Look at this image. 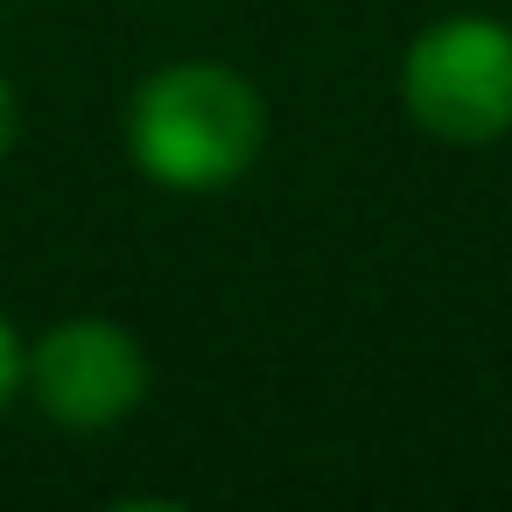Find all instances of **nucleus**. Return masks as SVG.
Returning <instances> with one entry per match:
<instances>
[{
	"label": "nucleus",
	"mask_w": 512,
	"mask_h": 512,
	"mask_svg": "<svg viewBox=\"0 0 512 512\" xmlns=\"http://www.w3.org/2000/svg\"><path fill=\"white\" fill-rule=\"evenodd\" d=\"M267 148V99L218 57L162 64L127 99V162L176 197H218L253 176Z\"/></svg>",
	"instance_id": "1"
},
{
	"label": "nucleus",
	"mask_w": 512,
	"mask_h": 512,
	"mask_svg": "<svg viewBox=\"0 0 512 512\" xmlns=\"http://www.w3.org/2000/svg\"><path fill=\"white\" fill-rule=\"evenodd\" d=\"M400 113L449 148H491L512 134V22L442 15L400 57Z\"/></svg>",
	"instance_id": "2"
},
{
	"label": "nucleus",
	"mask_w": 512,
	"mask_h": 512,
	"mask_svg": "<svg viewBox=\"0 0 512 512\" xmlns=\"http://www.w3.org/2000/svg\"><path fill=\"white\" fill-rule=\"evenodd\" d=\"M148 351L113 316H64L29 337L22 400L64 435H106L148 400Z\"/></svg>",
	"instance_id": "3"
},
{
	"label": "nucleus",
	"mask_w": 512,
	"mask_h": 512,
	"mask_svg": "<svg viewBox=\"0 0 512 512\" xmlns=\"http://www.w3.org/2000/svg\"><path fill=\"white\" fill-rule=\"evenodd\" d=\"M22 365H29V337L15 330L8 309H0V414L22 400Z\"/></svg>",
	"instance_id": "4"
},
{
	"label": "nucleus",
	"mask_w": 512,
	"mask_h": 512,
	"mask_svg": "<svg viewBox=\"0 0 512 512\" xmlns=\"http://www.w3.org/2000/svg\"><path fill=\"white\" fill-rule=\"evenodd\" d=\"M15 141H22V92L8 85V71H0V162L15 155Z\"/></svg>",
	"instance_id": "5"
}]
</instances>
